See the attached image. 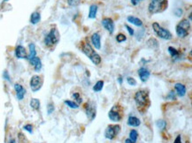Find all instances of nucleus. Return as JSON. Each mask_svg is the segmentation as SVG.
<instances>
[{"instance_id": "obj_1", "label": "nucleus", "mask_w": 192, "mask_h": 143, "mask_svg": "<svg viewBox=\"0 0 192 143\" xmlns=\"http://www.w3.org/2000/svg\"><path fill=\"white\" fill-rule=\"evenodd\" d=\"M168 6L167 0H151L149 4L148 10L151 14H157L163 13Z\"/></svg>"}, {"instance_id": "obj_2", "label": "nucleus", "mask_w": 192, "mask_h": 143, "mask_svg": "<svg viewBox=\"0 0 192 143\" xmlns=\"http://www.w3.org/2000/svg\"><path fill=\"white\" fill-rule=\"evenodd\" d=\"M82 51L89 57L90 59V61L96 65H98L100 63H101V57L93 50L92 46L88 43H85L82 44Z\"/></svg>"}, {"instance_id": "obj_3", "label": "nucleus", "mask_w": 192, "mask_h": 143, "mask_svg": "<svg viewBox=\"0 0 192 143\" xmlns=\"http://www.w3.org/2000/svg\"><path fill=\"white\" fill-rule=\"evenodd\" d=\"M135 102L139 108H145L149 104V95L145 90H139L135 94Z\"/></svg>"}, {"instance_id": "obj_4", "label": "nucleus", "mask_w": 192, "mask_h": 143, "mask_svg": "<svg viewBox=\"0 0 192 143\" xmlns=\"http://www.w3.org/2000/svg\"><path fill=\"white\" fill-rule=\"evenodd\" d=\"M59 41V35L56 29H51L45 38V44L47 47H52Z\"/></svg>"}, {"instance_id": "obj_5", "label": "nucleus", "mask_w": 192, "mask_h": 143, "mask_svg": "<svg viewBox=\"0 0 192 143\" xmlns=\"http://www.w3.org/2000/svg\"><path fill=\"white\" fill-rule=\"evenodd\" d=\"M152 29L154 30V32L156 33V35L158 36H159L160 38H162L164 40H171L173 35L170 33L169 30L162 28L158 22H154L152 24Z\"/></svg>"}, {"instance_id": "obj_6", "label": "nucleus", "mask_w": 192, "mask_h": 143, "mask_svg": "<svg viewBox=\"0 0 192 143\" xmlns=\"http://www.w3.org/2000/svg\"><path fill=\"white\" fill-rule=\"evenodd\" d=\"M120 126L119 125H110L104 131V137L108 140H113L119 132Z\"/></svg>"}, {"instance_id": "obj_7", "label": "nucleus", "mask_w": 192, "mask_h": 143, "mask_svg": "<svg viewBox=\"0 0 192 143\" xmlns=\"http://www.w3.org/2000/svg\"><path fill=\"white\" fill-rule=\"evenodd\" d=\"M44 83V80L41 76L39 75H34L32 76L31 80H30V87L31 90L33 92H37L41 89V87L43 86Z\"/></svg>"}, {"instance_id": "obj_8", "label": "nucleus", "mask_w": 192, "mask_h": 143, "mask_svg": "<svg viewBox=\"0 0 192 143\" xmlns=\"http://www.w3.org/2000/svg\"><path fill=\"white\" fill-rule=\"evenodd\" d=\"M108 117H109L112 121H113V122H119V121H120L121 118H122V115H121V111H120V109H119V106H118V105H114V106L111 109V111H109V113H108Z\"/></svg>"}, {"instance_id": "obj_9", "label": "nucleus", "mask_w": 192, "mask_h": 143, "mask_svg": "<svg viewBox=\"0 0 192 143\" xmlns=\"http://www.w3.org/2000/svg\"><path fill=\"white\" fill-rule=\"evenodd\" d=\"M85 112L87 114V117L90 120H93L96 117V105L93 102H87L84 105Z\"/></svg>"}, {"instance_id": "obj_10", "label": "nucleus", "mask_w": 192, "mask_h": 143, "mask_svg": "<svg viewBox=\"0 0 192 143\" xmlns=\"http://www.w3.org/2000/svg\"><path fill=\"white\" fill-rule=\"evenodd\" d=\"M102 25L110 34H113L114 32V22L111 18H104L102 20Z\"/></svg>"}, {"instance_id": "obj_11", "label": "nucleus", "mask_w": 192, "mask_h": 143, "mask_svg": "<svg viewBox=\"0 0 192 143\" xmlns=\"http://www.w3.org/2000/svg\"><path fill=\"white\" fill-rule=\"evenodd\" d=\"M138 75H139V78H140L142 82H146L149 80L150 76V71L148 70L147 68L141 67L138 70Z\"/></svg>"}, {"instance_id": "obj_12", "label": "nucleus", "mask_w": 192, "mask_h": 143, "mask_svg": "<svg viewBox=\"0 0 192 143\" xmlns=\"http://www.w3.org/2000/svg\"><path fill=\"white\" fill-rule=\"evenodd\" d=\"M14 89L16 92V96L18 100H23L25 94H26V89L19 83H16L14 85Z\"/></svg>"}, {"instance_id": "obj_13", "label": "nucleus", "mask_w": 192, "mask_h": 143, "mask_svg": "<svg viewBox=\"0 0 192 143\" xmlns=\"http://www.w3.org/2000/svg\"><path fill=\"white\" fill-rule=\"evenodd\" d=\"M15 56L17 58H27L28 57V54H27V50L26 49L21 46V45H18L15 48Z\"/></svg>"}, {"instance_id": "obj_14", "label": "nucleus", "mask_w": 192, "mask_h": 143, "mask_svg": "<svg viewBox=\"0 0 192 143\" xmlns=\"http://www.w3.org/2000/svg\"><path fill=\"white\" fill-rule=\"evenodd\" d=\"M91 43L97 50L101 49V36L98 33H94L91 35Z\"/></svg>"}, {"instance_id": "obj_15", "label": "nucleus", "mask_w": 192, "mask_h": 143, "mask_svg": "<svg viewBox=\"0 0 192 143\" xmlns=\"http://www.w3.org/2000/svg\"><path fill=\"white\" fill-rule=\"evenodd\" d=\"M175 89L177 93V95L181 97H183L185 95H186V92H187V88L185 85L181 84V83H176L175 85Z\"/></svg>"}, {"instance_id": "obj_16", "label": "nucleus", "mask_w": 192, "mask_h": 143, "mask_svg": "<svg viewBox=\"0 0 192 143\" xmlns=\"http://www.w3.org/2000/svg\"><path fill=\"white\" fill-rule=\"evenodd\" d=\"M30 64L34 66V69L36 72H39L42 69V61L38 57H35L29 60Z\"/></svg>"}, {"instance_id": "obj_17", "label": "nucleus", "mask_w": 192, "mask_h": 143, "mask_svg": "<svg viewBox=\"0 0 192 143\" xmlns=\"http://www.w3.org/2000/svg\"><path fill=\"white\" fill-rule=\"evenodd\" d=\"M128 126H133V127H137L141 125V121L138 117H135V116H129L127 121Z\"/></svg>"}, {"instance_id": "obj_18", "label": "nucleus", "mask_w": 192, "mask_h": 143, "mask_svg": "<svg viewBox=\"0 0 192 143\" xmlns=\"http://www.w3.org/2000/svg\"><path fill=\"white\" fill-rule=\"evenodd\" d=\"M127 20H128L129 22H130L131 24H134L136 27H142L143 26V21L140 19H138L135 16H129L127 18Z\"/></svg>"}, {"instance_id": "obj_19", "label": "nucleus", "mask_w": 192, "mask_h": 143, "mask_svg": "<svg viewBox=\"0 0 192 143\" xmlns=\"http://www.w3.org/2000/svg\"><path fill=\"white\" fill-rule=\"evenodd\" d=\"M40 20H41V15H40L39 13H37V12L33 13V14H31V16H30V22H31V24H33V25L37 24Z\"/></svg>"}, {"instance_id": "obj_20", "label": "nucleus", "mask_w": 192, "mask_h": 143, "mask_svg": "<svg viewBox=\"0 0 192 143\" xmlns=\"http://www.w3.org/2000/svg\"><path fill=\"white\" fill-rule=\"evenodd\" d=\"M178 26H180L181 29H185L187 31H189L190 29V20H188L187 19H182L179 23L177 24Z\"/></svg>"}, {"instance_id": "obj_21", "label": "nucleus", "mask_w": 192, "mask_h": 143, "mask_svg": "<svg viewBox=\"0 0 192 143\" xmlns=\"http://www.w3.org/2000/svg\"><path fill=\"white\" fill-rule=\"evenodd\" d=\"M97 13H98V5H91L89 6V19H95L97 16Z\"/></svg>"}, {"instance_id": "obj_22", "label": "nucleus", "mask_w": 192, "mask_h": 143, "mask_svg": "<svg viewBox=\"0 0 192 143\" xmlns=\"http://www.w3.org/2000/svg\"><path fill=\"white\" fill-rule=\"evenodd\" d=\"M175 32H176V35H177L179 37H186L188 35H189V31L185 30V29H181L180 26L176 25V28H175Z\"/></svg>"}, {"instance_id": "obj_23", "label": "nucleus", "mask_w": 192, "mask_h": 143, "mask_svg": "<svg viewBox=\"0 0 192 143\" xmlns=\"http://www.w3.org/2000/svg\"><path fill=\"white\" fill-rule=\"evenodd\" d=\"M29 55L28 56L27 58L29 60H31L32 58L36 57V46L34 43H30L29 45Z\"/></svg>"}, {"instance_id": "obj_24", "label": "nucleus", "mask_w": 192, "mask_h": 143, "mask_svg": "<svg viewBox=\"0 0 192 143\" xmlns=\"http://www.w3.org/2000/svg\"><path fill=\"white\" fill-rule=\"evenodd\" d=\"M30 107L35 110V111H37L39 110L40 108V101L36 98H32L31 101H30Z\"/></svg>"}, {"instance_id": "obj_25", "label": "nucleus", "mask_w": 192, "mask_h": 143, "mask_svg": "<svg viewBox=\"0 0 192 143\" xmlns=\"http://www.w3.org/2000/svg\"><path fill=\"white\" fill-rule=\"evenodd\" d=\"M168 52H169L170 56L173 57V58H175V59L179 57V56H180L179 51H178L175 48H174V47H172V46L168 47Z\"/></svg>"}, {"instance_id": "obj_26", "label": "nucleus", "mask_w": 192, "mask_h": 143, "mask_svg": "<svg viewBox=\"0 0 192 143\" xmlns=\"http://www.w3.org/2000/svg\"><path fill=\"white\" fill-rule=\"evenodd\" d=\"M137 138H138V132H137V131L135 130V129H132V130L129 132V139H130L132 141H134V142H136Z\"/></svg>"}, {"instance_id": "obj_27", "label": "nucleus", "mask_w": 192, "mask_h": 143, "mask_svg": "<svg viewBox=\"0 0 192 143\" xmlns=\"http://www.w3.org/2000/svg\"><path fill=\"white\" fill-rule=\"evenodd\" d=\"M104 87V81H98L96 84H95V86L93 87V90L95 91V92H100L102 89H103Z\"/></svg>"}, {"instance_id": "obj_28", "label": "nucleus", "mask_w": 192, "mask_h": 143, "mask_svg": "<svg viewBox=\"0 0 192 143\" xmlns=\"http://www.w3.org/2000/svg\"><path fill=\"white\" fill-rule=\"evenodd\" d=\"M147 46L151 48V49L157 48L158 47V41L154 38H150L147 42Z\"/></svg>"}, {"instance_id": "obj_29", "label": "nucleus", "mask_w": 192, "mask_h": 143, "mask_svg": "<svg viewBox=\"0 0 192 143\" xmlns=\"http://www.w3.org/2000/svg\"><path fill=\"white\" fill-rule=\"evenodd\" d=\"M65 104H67L71 109H78L79 108V104H77L75 102H73V101L66 100L65 101Z\"/></svg>"}, {"instance_id": "obj_30", "label": "nucleus", "mask_w": 192, "mask_h": 143, "mask_svg": "<svg viewBox=\"0 0 192 143\" xmlns=\"http://www.w3.org/2000/svg\"><path fill=\"white\" fill-rule=\"evenodd\" d=\"M72 97L74 98V101H75V102H76L77 104H81V103L82 102V98L81 97L80 94H79V93H77V92H74V93L72 94Z\"/></svg>"}, {"instance_id": "obj_31", "label": "nucleus", "mask_w": 192, "mask_h": 143, "mask_svg": "<svg viewBox=\"0 0 192 143\" xmlns=\"http://www.w3.org/2000/svg\"><path fill=\"white\" fill-rule=\"evenodd\" d=\"M156 126H157V127L159 129V130L162 131V130H164V129L166 128V122L162 120V119L158 120V121L156 122Z\"/></svg>"}, {"instance_id": "obj_32", "label": "nucleus", "mask_w": 192, "mask_h": 143, "mask_svg": "<svg viewBox=\"0 0 192 143\" xmlns=\"http://www.w3.org/2000/svg\"><path fill=\"white\" fill-rule=\"evenodd\" d=\"M126 40H127V37H126V35L124 34H119L116 36V41L119 43L125 42Z\"/></svg>"}, {"instance_id": "obj_33", "label": "nucleus", "mask_w": 192, "mask_h": 143, "mask_svg": "<svg viewBox=\"0 0 192 143\" xmlns=\"http://www.w3.org/2000/svg\"><path fill=\"white\" fill-rule=\"evenodd\" d=\"M82 3V0H67V4L70 6H78Z\"/></svg>"}, {"instance_id": "obj_34", "label": "nucleus", "mask_w": 192, "mask_h": 143, "mask_svg": "<svg viewBox=\"0 0 192 143\" xmlns=\"http://www.w3.org/2000/svg\"><path fill=\"white\" fill-rule=\"evenodd\" d=\"M127 82L130 86H135L136 85V81L134 79L133 77H128L127 78Z\"/></svg>"}, {"instance_id": "obj_35", "label": "nucleus", "mask_w": 192, "mask_h": 143, "mask_svg": "<svg viewBox=\"0 0 192 143\" xmlns=\"http://www.w3.org/2000/svg\"><path fill=\"white\" fill-rule=\"evenodd\" d=\"M166 98L168 99H171V100H176V96H175V93L174 91H170L169 94L167 95Z\"/></svg>"}, {"instance_id": "obj_36", "label": "nucleus", "mask_w": 192, "mask_h": 143, "mask_svg": "<svg viewBox=\"0 0 192 143\" xmlns=\"http://www.w3.org/2000/svg\"><path fill=\"white\" fill-rule=\"evenodd\" d=\"M53 111H54V105L52 103H49L48 104V107H47V112H48V114H51Z\"/></svg>"}, {"instance_id": "obj_37", "label": "nucleus", "mask_w": 192, "mask_h": 143, "mask_svg": "<svg viewBox=\"0 0 192 143\" xmlns=\"http://www.w3.org/2000/svg\"><path fill=\"white\" fill-rule=\"evenodd\" d=\"M23 129L24 130H26V131H28L29 133H33V126H32V125H26V126H23Z\"/></svg>"}, {"instance_id": "obj_38", "label": "nucleus", "mask_w": 192, "mask_h": 143, "mask_svg": "<svg viewBox=\"0 0 192 143\" xmlns=\"http://www.w3.org/2000/svg\"><path fill=\"white\" fill-rule=\"evenodd\" d=\"M125 28H126V29H127V30H128V32H129V35L133 36L134 35H135V31H134V29H132L131 27H129V25H125Z\"/></svg>"}, {"instance_id": "obj_39", "label": "nucleus", "mask_w": 192, "mask_h": 143, "mask_svg": "<svg viewBox=\"0 0 192 143\" xmlns=\"http://www.w3.org/2000/svg\"><path fill=\"white\" fill-rule=\"evenodd\" d=\"M174 13H175V14L176 15L177 17H181L182 14H183V12H182V10L181 9V8H176L175 11H174Z\"/></svg>"}, {"instance_id": "obj_40", "label": "nucleus", "mask_w": 192, "mask_h": 143, "mask_svg": "<svg viewBox=\"0 0 192 143\" xmlns=\"http://www.w3.org/2000/svg\"><path fill=\"white\" fill-rule=\"evenodd\" d=\"M3 77H4V79H5V80H6V81H8L9 82H11V78H10V76H9L8 72H6V71L4 72V73H3Z\"/></svg>"}, {"instance_id": "obj_41", "label": "nucleus", "mask_w": 192, "mask_h": 143, "mask_svg": "<svg viewBox=\"0 0 192 143\" xmlns=\"http://www.w3.org/2000/svg\"><path fill=\"white\" fill-rule=\"evenodd\" d=\"M143 0H130V2H131V4L133 5H137L139 3H141Z\"/></svg>"}, {"instance_id": "obj_42", "label": "nucleus", "mask_w": 192, "mask_h": 143, "mask_svg": "<svg viewBox=\"0 0 192 143\" xmlns=\"http://www.w3.org/2000/svg\"><path fill=\"white\" fill-rule=\"evenodd\" d=\"M174 143H181V135H178L177 137L175 138Z\"/></svg>"}, {"instance_id": "obj_43", "label": "nucleus", "mask_w": 192, "mask_h": 143, "mask_svg": "<svg viewBox=\"0 0 192 143\" xmlns=\"http://www.w3.org/2000/svg\"><path fill=\"white\" fill-rule=\"evenodd\" d=\"M125 143H135V142H134V141H132L129 138V139H127L126 141H125Z\"/></svg>"}, {"instance_id": "obj_44", "label": "nucleus", "mask_w": 192, "mask_h": 143, "mask_svg": "<svg viewBox=\"0 0 192 143\" xmlns=\"http://www.w3.org/2000/svg\"><path fill=\"white\" fill-rule=\"evenodd\" d=\"M119 82L121 84V82H122V78H121V77H119Z\"/></svg>"}, {"instance_id": "obj_45", "label": "nucleus", "mask_w": 192, "mask_h": 143, "mask_svg": "<svg viewBox=\"0 0 192 143\" xmlns=\"http://www.w3.org/2000/svg\"><path fill=\"white\" fill-rule=\"evenodd\" d=\"M9 143H15V141L14 140H11V141H9Z\"/></svg>"}, {"instance_id": "obj_46", "label": "nucleus", "mask_w": 192, "mask_h": 143, "mask_svg": "<svg viewBox=\"0 0 192 143\" xmlns=\"http://www.w3.org/2000/svg\"><path fill=\"white\" fill-rule=\"evenodd\" d=\"M6 1H8V0H4V2H6Z\"/></svg>"}]
</instances>
